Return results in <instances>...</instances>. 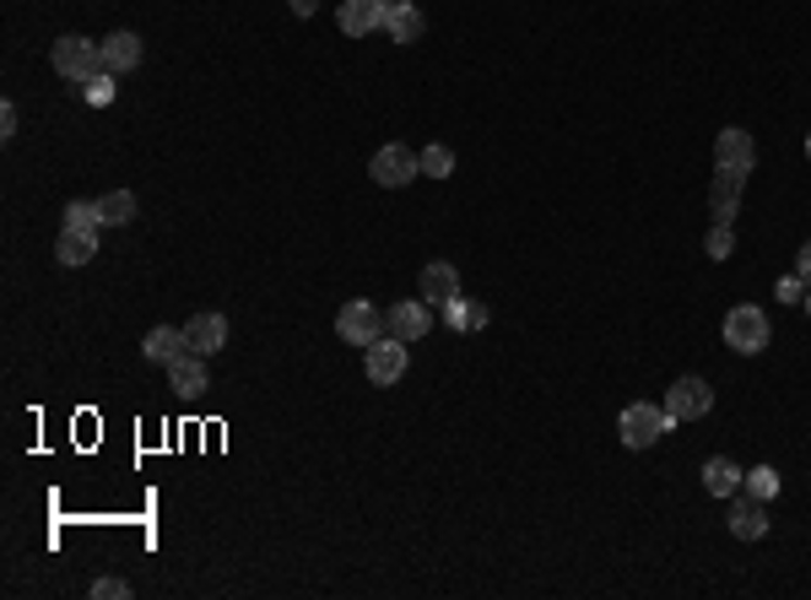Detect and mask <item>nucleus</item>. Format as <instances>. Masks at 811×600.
<instances>
[{
	"mask_svg": "<svg viewBox=\"0 0 811 600\" xmlns=\"http://www.w3.org/2000/svg\"><path fill=\"white\" fill-rule=\"evenodd\" d=\"M54 71L71 82V87H87L98 71H103V49L93 44V38H82V33H65V38H54Z\"/></svg>",
	"mask_w": 811,
	"mask_h": 600,
	"instance_id": "obj_1",
	"label": "nucleus"
},
{
	"mask_svg": "<svg viewBox=\"0 0 811 600\" xmlns=\"http://www.w3.org/2000/svg\"><path fill=\"white\" fill-rule=\"evenodd\" d=\"M725 346L741 352V357L763 352V346H769V314H763L758 303H736V308L725 314Z\"/></svg>",
	"mask_w": 811,
	"mask_h": 600,
	"instance_id": "obj_2",
	"label": "nucleus"
},
{
	"mask_svg": "<svg viewBox=\"0 0 811 600\" xmlns=\"http://www.w3.org/2000/svg\"><path fill=\"white\" fill-rule=\"evenodd\" d=\"M709 406H714V390H709V379H698V374H681V379L665 390V417H671V428L709 417Z\"/></svg>",
	"mask_w": 811,
	"mask_h": 600,
	"instance_id": "obj_3",
	"label": "nucleus"
},
{
	"mask_svg": "<svg viewBox=\"0 0 811 600\" xmlns=\"http://www.w3.org/2000/svg\"><path fill=\"white\" fill-rule=\"evenodd\" d=\"M368 173H373V184H384V189H401V184H411L417 173H422V157L411 147H401V142H390V147H379L368 157Z\"/></svg>",
	"mask_w": 811,
	"mask_h": 600,
	"instance_id": "obj_4",
	"label": "nucleus"
},
{
	"mask_svg": "<svg viewBox=\"0 0 811 600\" xmlns=\"http://www.w3.org/2000/svg\"><path fill=\"white\" fill-rule=\"evenodd\" d=\"M379 330H384L379 303H368V298L341 303V314H335V335H341L346 346H373V341H379Z\"/></svg>",
	"mask_w": 811,
	"mask_h": 600,
	"instance_id": "obj_5",
	"label": "nucleus"
},
{
	"mask_svg": "<svg viewBox=\"0 0 811 600\" xmlns=\"http://www.w3.org/2000/svg\"><path fill=\"white\" fill-rule=\"evenodd\" d=\"M617 433H623V444L628 450H649V444H660V433H671V417H665V406H628L623 412V423H617Z\"/></svg>",
	"mask_w": 811,
	"mask_h": 600,
	"instance_id": "obj_6",
	"label": "nucleus"
},
{
	"mask_svg": "<svg viewBox=\"0 0 811 600\" xmlns=\"http://www.w3.org/2000/svg\"><path fill=\"white\" fill-rule=\"evenodd\" d=\"M428 330H433V308H428L422 298L390 303V308H384V335H395V341H406V346H411V341H422Z\"/></svg>",
	"mask_w": 811,
	"mask_h": 600,
	"instance_id": "obj_7",
	"label": "nucleus"
},
{
	"mask_svg": "<svg viewBox=\"0 0 811 600\" xmlns=\"http://www.w3.org/2000/svg\"><path fill=\"white\" fill-rule=\"evenodd\" d=\"M368 379L373 384H395V379H406V341H395V335H379L373 346H368Z\"/></svg>",
	"mask_w": 811,
	"mask_h": 600,
	"instance_id": "obj_8",
	"label": "nucleus"
},
{
	"mask_svg": "<svg viewBox=\"0 0 811 600\" xmlns=\"http://www.w3.org/2000/svg\"><path fill=\"white\" fill-rule=\"evenodd\" d=\"M390 16V0H341V33L346 38H363V33H379Z\"/></svg>",
	"mask_w": 811,
	"mask_h": 600,
	"instance_id": "obj_9",
	"label": "nucleus"
},
{
	"mask_svg": "<svg viewBox=\"0 0 811 600\" xmlns=\"http://www.w3.org/2000/svg\"><path fill=\"white\" fill-rule=\"evenodd\" d=\"M752 162H758V142L747 136V131H720L714 136V168H736V173H752Z\"/></svg>",
	"mask_w": 811,
	"mask_h": 600,
	"instance_id": "obj_10",
	"label": "nucleus"
},
{
	"mask_svg": "<svg viewBox=\"0 0 811 600\" xmlns=\"http://www.w3.org/2000/svg\"><path fill=\"white\" fill-rule=\"evenodd\" d=\"M455 298H460V271H455L450 260L422 266V303H428V308H450Z\"/></svg>",
	"mask_w": 811,
	"mask_h": 600,
	"instance_id": "obj_11",
	"label": "nucleus"
},
{
	"mask_svg": "<svg viewBox=\"0 0 811 600\" xmlns=\"http://www.w3.org/2000/svg\"><path fill=\"white\" fill-rule=\"evenodd\" d=\"M98 49H103V71H109V76H131V71L142 65V38H136V33H125V27H120V33H109Z\"/></svg>",
	"mask_w": 811,
	"mask_h": 600,
	"instance_id": "obj_12",
	"label": "nucleus"
},
{
	"mask_svg": "<svg viewBox=\"0 0 811 600\" xmlns=\"http://www.w3.org/2000/svg\"><path fill=\"white\" fill-rule=\"evenodd\" d=\"M184 346L200 352V357L222 352V346H228V319H222V314H195V319L184 325Z\"/></svg>",
	"mask_w": 811,
	"mask_h": 600,
	"instance_id": "obj_13",
	"label": "nucleus"
},
{
	"mask_svg": "<svg viewBox=\"0 0 811 600\" xmlns=\"http://www.w3.org/2000/svg\"><path fill=\"white\" fill-rule=\"evenodd\" d=\"M741 184H747V173H736V168H720V173H714V184H709V211H714V222H730V217H736Z\"/></svg>",
	"mask_w": 811,
	"mask_h": 600,
	"instance_id": "obj_14",
	"label": "nucleus"
},
{
	"mask_svg": "<svg viewBox=\"0 0 811 600\" xmlns=\"http://www.w3.org/2000/svg\"><path fill=\"white\" fill-rule=\"evenodd\" d=\"M54 260L60 266H87V260H98V228H65L60 233V244H54Z\"/></svg>",
	"mask_w": 811,
	"mask_h": 600,
	"instance_id": "obj_15",
	"label": "nucleus"
},
{
	"mask_svg": "<svg viewBox=\"0 0 811 600\" xmlns=\"http://www.w3.org/2000/svg\"><path fill=\"white\" fill-rule=\"evenodd\" d=\"M730 536L736 541H763L769 536V503L763 498H741L730 509Z\"/></svg>",
	"mask_w": 811,
	"mask_h": 600,
	"instance_id": "obj_16",
	"label": "nucleus"
},
{
	"mask_svg": "<svg viewBox=\"0 0 811 600\" xmlns=\"http://www.w3.org/2000/svg\"><path fill=\"white\" fill-rule=\"evenodd\" d=\"M168 384L179 390V395H200L211 379H206V357L200 352H179L173 363H168Z\"/></svg>",
	"mask_w": 811,
	"mask_h": 600,
	"instance_id": "obj_17",
	"label": "nucleus"
},
{
	"mask_svg": "<svg viewBox=\"0 0 811 600\" xmlns=\"http://www.w3.org/2000/svg\"><path fill=\"white\" fill-rule=\"evenodd\" d=\"M179 352H189V346H184V330H173V325H152V330L142 335V357H147V363H162V368H168Z\"/></svg>",
	"mask_w": 811,
	"mask_h": 600,
	"instance_id": "obj_18",
	"label": "nucleus"
},
{
	"mask_svg": "<svg viewBox=\"0 0 811 600\" xmlns=\"http://www.w3.org/2000/svg\"><path fill=\"white\" fill-rule=\"evenodd\" d=\"M384 33H390L395 44H417V38H422V5H411V0H390Z\"/></svg>",
	"mask_w": 811,
	"mask_h": 600,
	"instance_id": "obj_19",
	"label": "nucleus"
},
{
	"mask_svg": "<svg viewBox=\"0 0 811 600\" xmlns=\"http://www.w3.org/2000/svg\"><path fill=\"white\" fill-rule=\"evenodd\" d=\"M741 465L736 460H725V454H714V460H703V487L714 492V498H736L741 492Z\"/></svg>",
	"mask_w": 811,
	"mask_h": 600,
	"instance_id": "obj_20",
	"label": "nucleus"
},
{
	"mask_svg": "<svg viewBox=\"0 0 811 600\" xmlns=\"http://www.w3.org/2000/svg\"><path fill=\"white\" fill-rule=\"evenodd\" d=\"M444 319H450V330H482V325H487V303H477V298H466V293H460V298L444 308Z\"/></svg>",
	"mask_w": 811,
	"mask_h": 600,
	"instance_id": "obj_21",
	"label": "nucleus"
},
{
	"mask_svg": "<svg viewBox=\"0 0 811 600\" xmlns=\"http://www.w3.org/2000/svg\"><path fill=\"white\" fill-rule=\"evenodd\" d=\"M98 211H103V228H125V222L136 217V195H131V189H114V195L98 200Z\"/></svg>",
	"mask_w": 811,
	"mask_h": 600,
	"instance_id": "obj_22",
	"label": "nucleus"
},
{
	"mask_svg": "<svg viewBox=\"0 0 811 600\" xmlns=\"http://www.w3.org/2000/svg\"><path fill=\"white\" fill-rule=\"evenodd\" d=\"M741 487H747V498H763V503H769V498L779 492V470H774V465H758V470L741 476Z\"/></svg>",
	"mask_w": 811,
	"mask_h": 600,
	"instance_id": "obj_23",
	"label": "nucleus"
},
{
	"mask_svg": "<svg viewBox=\"0 0 811 600\" xmlns=\"http://www.w3.org/2000/svg\"><path fill=\"white\" fill-rule=\"evenodd\" d=\"M455 173V151L450 147H422V179H450Z\"/></svg>",
	"mask_w": 811,
	"mask_h": 600,
	"instance_id": "obj_24",
	"label": "nucleus"
},
{
	"mask_svg": "<svg viewBox=\"0 0 811 600\" xmlns=\"http://www.w3.org/2000/svg\"><path fill=\"white\" fill-rule=\"evenodd\" d=\"M65 228H103L98 200H71V206H65Z\"/></svg>",
	"mask_w": 811,
	"mask_h": 600,
	"instance_id": "obj_25",
	"label": "nucleus"
},
{
	"mask_svg": "<svg viewBox=\"0 0 811 600\" xmlns=\"http://www.w3.org/2000/svg\"><path fill=\"white\" fill-rule=\"evenodd\" d=\"M703 249H709V260H730V249H736L730 222H714V228H709V238H703Z\"/></svg>",
	"mask_w": 811,
	"mask_h": 600,
	"instance_id": "obj_26",
	"label": "nucleus"
},
{
	"mask_svg": "<svg viewBox=\"0 0 811 600\" xmlns=\"http://www.w3.org/2000/svg\"><path fill=\"white\" fill-rule=\"evenodd\" d=\"M114 82H120V76H109V71H98V76L87 82V103H98V109H103V103H114Z\"/></svg>",
	"mask_w": 811,
	"mask_h": 600,
	"instance_id": "obj_27",
	"label": "nucleus"
},
{
	"mask_svg": "<svg viewBox=\"0 0 811 600\" xmlns=\"http://www.w3.org/2000/svg\"><path fill=\"white\" fill-rule=\"evenodd\" d=\"M93 596H98V600H125V596H131V585H125V579H98V585H93Z\"/></svg>",
	"mask_w": 811,
	"mask_h": 600,
	"instance_id": "obj_28",
	"label": "nucleus"
},
{
	"mask_svg": "<svg viewBox=\"0 0 811 600\" xmlns=\"http://www.w3.org/2000/svg\"><path fill=\"white\" fill-rule=\"evenodd\" d=\"M807 298V282H801V277H785V282H779V303H801Z\"/></svg>",
	"mask_w": 811,
	"mask_h": 600,
	"instance_id": "obj_29",
	"label": "nucleus"
},
{
	"mask_svg": "<svg viewBox=\"0 0 811 600\" xmlns=\"http://www.w3.org/2000/svg\"><path fill=\"white\" fill-rule=\"evenodd\" d=\"M0 136H16V103H0Z\"/></svg>",
	"mask_w": 811,
	"mask_h": 600,
	"instance_id": "obj_30",
	"label": "nucleus"
},
{
	"mask_svg": "<svg viewBox=\"0 0 811 600\" xmlns=\"http://www.w3.org/2000/svg\"><path fill=\"white\" fill-rule=\"evenodd\" d=\"M796 277L811 287V244H801V255H796Z\"/></svg>",
	"mask_w": 811,
	"mask_h": 600,
	"instance_id": "obj_31",
	"label": "nucleus"
},
{
	"mask_svg": "<svg viewBox=\"0 0 811 600\" xmlns=\"http://www.w3.org/2000/svg\"><path fill=\"white\" fill-rule=\"evenodd\" d=\"M315 5H320V0H293V11H298V16H315Z\"/></svg>",
	"mask_w": 811,
	"mask_h": 600,
	"instance_id": "obj_32",
	"label": "nucleus"
},
{
	"mask_svg": "<svg viewBox=\"0 0 811 600\" xmlns=\"http://www.w3.org/2000/svg\"><path fill=\"white\" fill-rule=\"evenodd\" d=\"M801 308H807V314H811V287H807V298H801Z\"/></svg>",
	"mask_w": 811,
	"mask_h": 600,
	"instance_id": "obj_33",
	"label": "nucleus"
},
{
	"mask_svg": "<svg viewBox=\"0 0 811 600\" xmlns=\"http://www.w3.org/2000/svg\"><path fill=\"white\" fill-rule=\"evenodd\" d=\"M807 157H811V136H807Z\"/></svg>",
	"mask_w": 811,
	"mask_h": 600,
	"instance_id": "obj_34",
	"label": "nucleus"
}]
</instances>
